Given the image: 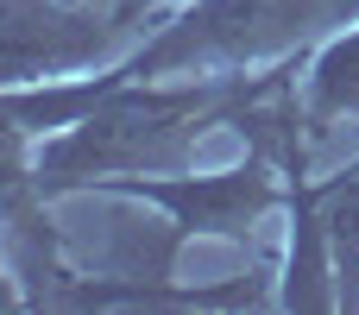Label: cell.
I'll return each mask as SVG.
<instances>
[{"label": "cell", "instance_id": "1", "mask_svg": "<svg viewBox=\"0 0 359 315\" xmlns=\"http://www.w3.org/2000/svg\"><path fill=\"white\" fill-rule=\"evenodd\" d=\"M240 76L221 82H189V88H158V82H120L95 114H82L76 126H63L38 158V189L63 196V189H95L107 177H139V170H170L196 152V139L208 126L227 120Z\"/></svg>", "mask_w": 359, "mask_h": 315}, {"label": "cell", "instance_id": "5", "mask_svg": "<svg viewBox=\"0 0 359 315\" xmlns=\"http://www.w3.org/2000/svg\"><path fill=\"white\" fill-rule=\"evenodd\" d=\"M290 215H297V246H290V278H284V303L290 309H334L341 290L328 284V234H322V215H316V196L303 183H290Z\"/></svg>", "mask_w": 359, "mask_h": 315}, {"label": "cell", "instance_id": "6", "mask_svg": "<svg viewBox=\"0 0 359 315\" xmlns=\"http://www.w3.org/2000/svg\"><path fill=\"white\" fill-rule=\"evenodd\" d=\"M316 189V202H328L322 215V234H328V253H334V278H341V303H359L353 278H359V164L334 183H303Z\"/></svg>", "mask_w": 359, "mask_h": 315}, {"label": "cell", "instance_id": "7", "mask_svg": "<svg viewBox=\"0 0 359 315\" xmlns=\"http://www.w3.org/2000/svg\"><path fill=\"white\" fill-rule=\"evenodd\" d=\"M341 114L359 120V25L334 38L309 69V120H341Z\"/></svg>", "mask_w": 359, "mask_h": 315}, {"label": "cell", "instance_id": "3", "mask_svg": "<svg viewBox=\"0 0 359 315\" xmlns=\"http://www.w3.org/2000/svg\"><path fill=\"white\" fill-rule=\"evenodd\" d=\"M126 13H82V0H0V88L50 82L114 57Z\"/></svg>", "mask_w": 359, "mask_h": 315}, {"label": "cell", "instance_id": "2", "mask_svg": "<svg viewBox=\"0 0 359 315\" xmlns=\"http://www.w3.org/2000/svg\"><path fill=\"white\" fill-rule=\"evenodd\" d=\"M359 0H196L177 13L139 57H126V82H151L170 69H208V63H265L297 44H309L328 25H347Z\"/></svg>", "mask_w": 359, "mask_h": 315}, {"label": "cell", "instance_id": "9", "mask_svg": "<svg viewBox=\"0 0 359 315\" xmlns=\"http://www.w3.org/2000/svg\"><path fill=\"white\" fill-rule=\"evenodd\" d=\"M13 303H19V297H13V284L0 278V309H13Z\"/></svg>", "mask_w": 359, "mask_h": 315}, {"label": "cell", "instance_id": "8", "mask_svg": "<svg viewBox=\"0 0 359 315\" xmlns=\"http://www.w3.org/2000/svg\"><path fill=\"white\" fill-rule=\"evenodd\" d=\"M151 6H158V0H114V13H126V25H133L139 13H151Z\"/></svg>", "mask_w": 359, "mask_h": 315}, {"label": "cell", "instance_id": "4", "mask_svg": "<svg viewBox=\"0 0 359 315\" xmlns=\"http://www.w3.org/2000/svg\"><path fill=\"white\" fill-rule=\"evenodd\" d=\"M95 189L133 196V202H158L183 234H246L252 221H265L278 202H290V189H278V164H265L259 152L221 177H107Z\"/></svg>", "mask_w": 359, "mask_h": 315}]
</instances>
